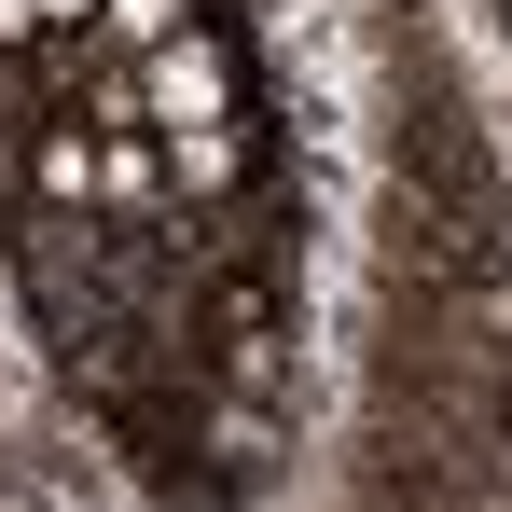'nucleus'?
<instances>
[{"mask_svg": "<svg viewBox=\"0 0 512 512\" xmlns=\"http://www.w3.org/2000/svg\"><path fill=\"white\" fill-rule=\"evenodd\" d=\"M28 167H42V194H56V208H84V194H97V153H84V139H70V125H56V139H42Z\"/></svg>", "mask_w": 512, "mask_h": 512, "instance_id": "obj_3", "label": "nucleus"}, {"mask_svg": "<svg viewBox=\"0 0 512 512\" xmlns=\"http://www.w3.org/2000/svg\"><path fill=\"white\" fill-rule=\"evenodd\" d=\"M84 14H111V0H42V28H56V42H70V28H84Z\"/></svg>", "mask_w": 512, "mask_h": 512, "instance_id": "obj_6", "label": "nucleus"}, {"mask_svg": "<svg viewBox=\"0 0 512 512\" xmlns=\"http://www.w3.org/2000/svg\"><path fill=\"white\" fill-rule=\"evenodd\" d=\"M28 28H42V0H0V56H14V42H28Z\"/></svg>", "mask_w": 512, "mask_h": 512, "instance_id": "obj_5", "label": "nucleus"}, {"mask_svg": "<svg viewBox=\"0 0 512 512\" xmlns=\"http://www.w3.org/2000/svg\"><path fill=\"white\" fill-rule=\"evenodd\" d=\"M139 97H153V125H236V56L208 42V28H180V42H153L139 56Z\"/></svg>", "mask_w": 512, "mask_h": 512, "instance_id": "obj_1", "label": "nucleus"}, {"mask_svg": "<svg viewBox=\"0 0 512 512\" xmlns=\"http://www.w3.org/2000/svg\"><path fill=\"white\" fill-rule=\"evenodd\" d=\"M250 167V125H180V194H236Z\"/></svg>", "mask_w": 512, "mask_h": 512, "instance_id": "obj_2", "label": "nucleus"}, {"mask_svg": "<svg viewBox=\"0 0 512 512\" xmlns=\"http://www.w3.org/2000/svg\"><path fill=\"white\" fill-rule=\"evenodd\" d=\"M111 42H139V56L180 42V0H111Z\"/></svg>", "mask_w": 512, "mask_h": 512, "instance_id": "obj_4", "label": "nucleus"}]
</instances>
